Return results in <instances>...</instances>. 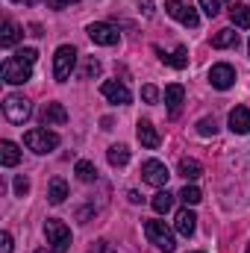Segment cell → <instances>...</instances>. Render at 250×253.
Wrapping results in <instances>:
<instances>
[{
	"label": "cell",
	"instance_id": "obj_1",
	"mask_svg": "<svg viewBox=\"0 0 250 253\" xmlns=\"http://www.w3.org/2000/svg\"><path fill=\"white\" fill-rule=\"evenodd\" d=\"M24 144H27L33 153H50V150H56V147H59V135H56V132H50L47 126H36V129H27Z\"/></svg>",
	"mask_w": 250,
	"mask_h": 253
},
{
	"label": "cell",
	"instance_id": "obj_2",
	"mask_svg": "<svg viewBox=\"0 0 250 253\" xmlns=\"http://www.w3.org/2000/svg\"><path fill=\"white\" fill-rule=\"evenodd\" d=\"M144 236L150 245H156L162 253H174L177 251V242H174V233L165 227V221H147L144 224Z\"/></svg>",
	"mask_w": 250,
	"mask_h": 253
},
{
	"label": "cell",
	"instance_id": "obj_3",
	"mask_svg": "<svg viewBox=\"0 0 250 253\" xmlns=\"http://www.w3.org/2000/svg\"><path fill=\"white\" fill-rule=\"evenodd\" d=\"M0 74H3V83H9V85H21V83H27L30 77H33V62H27V59H21V56H9L3 68H0Z\"/></svg>",
	"mask_w": 250,
	"mask_h": 253
},
{
	"label": "cell",
	"instance_id": "obj_4",
	"mask_svg": "<svg viewBox=\"0 0 250 253\" xmlns=\"http://www.w3.org/2000/svg\"><path fill=\"white\" fill-rule=\"evenodd\" d=\"M3 115H6V121H12V124H27L30 115H33V106H30V100L21 97V94H6V97H3Z\"/></svg>",
	"mask_w": 250,
	"mask_h": 253
},
{
	"label": "cell",
	"instance_id": "obj_5",
	"mask_svg": "<svg viewBox=\"0 0 250 253\" xmlns=\"http://www.w3.org/2000/svg\"><path fill=\"white\" fill-rule=\"evenodd\" d=\"M44 236H47V245L56 253H65L71 248V230L65 227L62 221H56V218H47L44 221Z\"/></svg>",
	"mask_w": 250,
	"mask_h": 253
},
{
	"label": "cell",
	"instance_id": "obj_6",
	"mask_svg": "<svg viewBox=\"0 0 250 253\" xmlns=\"http://www.w3.org/2000/svg\"><path fill=\"white\" fill-rule=\"evenodd\" d=\"M74 65H77V50H74L71 44L56 47V53H53V80H56V83H65V80L71 77Z\"/></svg>",
	"mask_w": 250,
	"mask_h": 253
},
{
	"label": "cell",
	"instance_id": "obj_7",
	"mask_svg": "<svg viewBox=\"0 0 250 253\" xmlns=\"http://www.w3.org/2000/svg\"><path fill=\"white\" fill-rule=\"evenodd\" d=\"M165 12H168L174 21H180L183 27H191V30L200 24V15H197V9H194L188 0H168V3H165Z\"/></svg>",
	"mask_w": 250,
	"mask_h": 253
},
{
	"label": "cell",
	"instance_id": "obj_8",
	"mask_svg": "<svg viewBox=\"0 0 250 253\" xmlns=\"http://www.w3.org/2000/svg\"><path fill=\"white\" fill-rule=\"evenodd\" d=\"M88 39L94 42V44H103V47H115L118 42H121V33L112 27V24H106V21H94V24H88Z\"/></svg>",
	"mask_w": 250,
	"mask_h": 253
},
{
	"label": "cell",
	"instance_id": "obj_9",
	"mask_svg": "<svg viewBox=\"0 0 250 253\" xmlns=\"http://www.w3.org/2000/svg\"><path fill=\"white\" fill-rule=\"evenodd\" d=\"M168 168H165V162H159V159H147V162H141V180L147 183V186H156V189H162V186H168Z\"/></svg>",
	"mask_w": 250,
	"mask_h": 253
},
{
	"label": "cell",
	"instance_id": "obj_10",
	"mask_svg": "<svg viewBox=\"0 0 250 253\" xmlns=\"http://www.w3.org/2000/svg\"><path fill=\"white\" fill-rule=\"evenodd\" d=\"M209 83H212V88H218V91H227V88H233V83H236V68L227 62H218L209 68Z\"/></svg>",
	"mask_w": 250,
	"mask_h": 253
},
{
	"label": "cell",
	"instance_id": "obj_11",
	"mask_svg": "<svg viewBox=\"0 0 250 253\" xmlns=\"http://www.w3.org/2000/svg\"><path fill=\"white\" fill-rule=\"evenodd\" d=\"M100 94H103L109 103H118V106H126V103L132 100L129 88H126L124 83H118V80H106V83L100 85Z\"/></svg>",
	"mask_w": 250,
	"mask_h": 253
},
{
	"label": "cell",
	"instance_id": "obj_12",
	"mask_svg": "<svg viewBox=\"0 0 250 253\" xmlns=\"http://www.w3.org/2000/svg\"><path fill=\"white\" fill-rule=\"evenodd\" d=\"M135 135H138V141H141V147H147V150H156L159 147V132H156V126L150 124V121H138L135 126Z\"/></svg>",
	"mask_w": 250,
	"mask_h": 253
},
{
	"label": "cell",
	"instance_id": "obj_13",
	"mask_svg": "<svg viewBox=\"0 0 250 253\" xmlns=\"http://www.w3.org/2000/svg\"><path fill=\"white\" fill-rule=\"evenodd\" d=\"M165 103H168V112H171V115H180V109H183V103H186V88H183L180 83H171V85L165 88Z\"/></svg>",
	"mask_w": 250,
	"mask_h": 253
},
{
	"label": "cell",
	"instance_id": "obj_14",
	"mask_svg": "<svg viewBox=\"0 0 250 253\" xmlns=\"http://www.w3.org/2000/svg\"><path fill=\"white\" fill-rule=\"evenodd\" d=\"M230 129H233L236 135H248L250 132V109L248 106H236V109L230 112Z\"/></svg>",
	"mask_w": 250,
	"mask_h": 253
},
{
	"label": "cell",
	"instance_id": "obj_15",
	"mask_svg": "<svg viewBox=\"0 0 250 253\" xmlns=\"http://www.w3.org/2000/svg\"><path fill=\"white\" fill-rule=\"evenodd\" d=\"M174 227H177V233H180V236H194V230H197V215H194V212H191V209H180V212H177V224H174Z\"/></svg>",
	"mask_w": 250,
	"mask_h": 253
},
{
	"label": "cell",
	"instance_id": "obj_16",
	"mask_svg": "<svg viewBox=\"0 0 250 253\" xmlns=\"http://www.w3.org/2000/svg\"><path fill=\"white\" fill-rule=\"evenodd\" d=\"M21 36H24V30L18 27V24H12V21H3V30H0V47H15L18 42H21Z\"/></svg>",
	"mask_w": 250,
	"mask_h": 253
},
{
	"label": "cell",
	"instance_id": "obj_17",
	"mask_svg": "<svg viewBox=\"0 0 250 253\" xmlns=\"http://www.w3.org/2000/svg\"><path fill=\"white\" fill-rule=\"evenodd\" d=\"M212 47H218V50H224V47H239V33H236L233 27L218 30V33L212 36Z\"/></svg>",
	"mask_w": 250,
	"mask_h": 253
},
{
	"label": "cell",
	"instance_id": "obj_18",
	"mask_svg": "<svg viewBox=\"0 0 250 253\" xmlns=\"http://www.w3.org/2000/svg\"><path fill=\"white\" fill-rule=\"evenodd\" d=\"M42 121L50 126V124H65L68 121V109H65L62 103H47L44 106V112H42Z\"/></svg>",
	"mask_w": 250,
	"mask_h": 253
},
{
	"label": "cell",
	"instance_id": "obj_19",
	"mask_svg": "<svg viewBox=\"0 0 250 253\" xmlns=\"http://www.w3.org/2000/svg\"><path fill=\"white\" fill-rule=\"evenodd\" d=\"M0 162H3L6 168H15V165L21 162V150H18L15 141H0Z\"/></svg>",
	"mask_w": 250,
	"mask_h": 253
},
{
	"label": "cell",
	"instance_id": "obj_20",
	"mask_svg": "<svg viewBox=\"0 0 250 253\" xmlns=\"http://www.w3.org/2000/svg\"><path fill=\"white\" fill-rule=\"evenodd\" d=\"M65 197H68V183H65L62 177H53L50 186H47V200L53 206H59V203H65Z\"/></svg>",
	"mask_w": 250,
	"mask_h": 253
},
{
	"label": "cell",
	"instance_id": "obj_21",
	"mask_svg": "<svg viewBox=\"0 0 250 253\" xmlns=\"http://www.w3.org/2000/svg\"><path fill=\"white\" fill-rule=\"evenodd\" d=\"M106 159H109L112 168H124L126 162H129V147H126V144H112V147L106 150Z\"/></svg>",
	"mask_w": 250,
	"mask_h": 253
},
{
	"label": "cell",
	"instance_id": "obj_22",
	"mask_svg": "<svg viewBox=\"0 0 250 253\" xmlns=\"http://www.w3.org/2000/svg\"><path fill=\"white\" fill-rule=\"evenodd\" d=\"M150 206H153V212H159V215H165L171 206H174V194L168 189H162V191H156L153 194V200H150Z\"/></svg>",
	"mask_w": 250,
	"mask_h": 253
},
{
	"label": "cell",
	"instance_id": "obj_23",
	"mask_svg": "<svg viewBox=\"0 0 250 253\" xmlns=\"http://www.w3.org/2000/svg\"><path fill=\"white\" fill-rule=\"evenodd\" d=\"M230 18H233V24H236V27L250 30V6H245V3H233Z\"/></svg>",
	"mask_w": 250,
	"mask_h": 253
},
{
	"label": "cell",
	"instance_id": "obj_24",
	"mask_svg": "<svg viewBox=\"0 0 250 253\" xmlns=\"http://www.w3.org/2000/svg\"><path fill=\"white\" fill-rule=\"evenodd\" d=\"M177 171H180V177H186V180H197V177H200V174H203V165H200V162H197V159H180V168H177Z\"/></svg>",
	"mask_w": 250,
	"mask_h": 253
},
{
	"label": "cell",
	"instance_id": "obj_25",
	"mask_svg": "<svg viewBox=\"0 0 250 253\" xmlns=\"http://www.w3.org/2000/svg\"><path fill=\"white\" fill-rule=\"evenodd\" d=\"M74 171H77V177H80L83 183H94V180H97V168H94L88 159H80Z\"/></svg>",
	"mask_w": 250,
	"mask_h": 253
},
{
	"label": "cell",
	"instance_id": "obj_26",
	"mask_svg": "<svg viewBox=\"0 0 250 253\" xmlns=\"http://www.w3.org/2000/svg\"><path fill=\"white\" fill-rule=\"evenodd\" d=\"M162 62H168L171 68H186L188 65V50L186 47H177L171 56H162Z\"/></svg>",
	"mask_w": 250,
	"mask_h": 253
},
{
	"label": "cell",
	"instance_id": "obj_27",
	"mask_svg": "<svg viewBox=\"0 0 250 253\" xmlns=\"http://www.w3.org/2000/svg\"><path fill=\"white\" fill-rule=\"evenodd\" d=\"M180 200H183L186 206H197V203L203 200V194H200V189H197V186H186V189L180 191Z\"/></svg>",
	"mask_w": 250,
	"mask_h": 253
},
{
	"label": "cell",
	"instance_id": "obj_28",
	"mask_svg": "<svg viewBox=\"0 0 250 253\" xmlns=\"http://www.w3.org/2000/svg\"><path fill=\"white\" fill-rule=\"evenodd\" d=\"M197 132H200V135H215V132H218L215 118H200V121H197Z\"/></svg>",
	"mask_w": 250,
	"mask_h": 253
},
{
	"label": "cell",
	"instance_id": "obj_29",
	"mask_svg": "<svg viewBox=\"0 0 250 253\" xmlns=\"http://www.w3.org/2000/svg\"><path fill=\"white\" fill-rule=\"evenodd\" d=\"M200 9H203V15L215 18V15L221 12V0H200Z\"/></svg>",
	"mask_w": 250,
	"mask_h": 253
},
{
	"label": "cell",
	"instance_id": "obj_30",
	"mask_svg": "<svg viewBox=\"0 0 250 253\" xmlns=\"http://www.w3.org/2000/svg\"><path fill=\"white\" fill-rule=\"evenodd\" d=\"M27 191H30V180L24 174H18L15 177V197H27Z\"/></svg>",
	"mask_w": 250,
	"mask_h": 253
},
{
	"label": "cell",
	"instance_id": "obj_31",
	"mask_svg": "<svg viewBox=\"0 0 250 253\" xmlns=\"http://www.w3.org/2000/svg\"><path fill=\"white\" fill-rule=\"evenodd\" d=\"M97 74H100V62H97V59L91 56V59L85 62V68H83V77L88 80V77H97Z\"/></svg>",
	"mask_w": 250,
	"mask_h": 253
},
{
	"label": "cell",
	"instance_id": "obj_32",
	"mask_svg": "<svg viewBox=\"0 0 250 253\" xmlns=\"http://www.w3.org/2000/svg\"><path fill=\"white\" fill-rule=\"evenodd\" d=\"M141 97H144V103H156L159 100V88L156 85H144L141 88Z\"/></svg>",
	"mask_w": 250,
	"mask_h": 253
},
{
	"label": "cell",
	"instance_id": "obj_33",
	"mask_svg": "<svg viewBox=\"0 0 250 253\" xmlns=\"http://www.w3.org/2000/svg\"><path fill=\"white\" fill-rule=\"evenodd\" d=\"M0 253H12V233H0Z\"/></svg>",
	"mask_w": 250,
	"mask_h": 253
},
{
	"label": "cell",
	"instance_id": "obj_34",
	"mask_svg": "<svg viewBox=\"0 0 250 253\" xmlns=\"http://www.w3.org/2000/svg\"><path fill=\"white\" fill-rule=\"evenodd\" d=\"M135 6H138V9H141V12H144L147 18L153 15V3H150V0H135Z\"/></svg>",
	"mask_w": 250,
	"mask_h": 253
},
{
	"label": "cell",
	"instance_id": "obj_35",
	"mask_svg": "<svg viewBox=\"0 0 250 253\" xmlns=\"http://www.w3.org/2000/svg\"><path fill=\"white\" fill-rule=\"evenodd\" d=\"M97 253H115V248H112L106 239H100V242H97Z\"/></svg>",
	"mask_w": 250,
	"mask_h": 253
},
{
	"label": "cell",
	"instance_id": "obj_36",
	"mask_svg": "<svg viewBox=\"0 0 250 253\" xmlns=\"http://www.w3.org/2000/svg\"><path fill=\"white\" fill-rule=\"evenodd\" d=\"M47 3H50L53 9H65V6H74L77 0H47Z\"/></svg>",
	"mask_w": 250,
	"mask_h": 253
},
{
	"label": "cell",
	"instance_id": "obj_37",
	"mask_svg": "<svg viewBox=\"0 0 250 253\" xmlns=\"http://www.w3.org/2000/svg\"><path fill=\"white\" fill-rule=\"evenodd\" d=\"M126 197H129V203H141V194H138V191H129Z\"/></svg>",
	"mask_w": 250,
	"mask_h": 253
},
{
	"label": "cell",
	"instance_id": "obj_38",
	"mask_svg": "<svg viewBox=\"0 0 250 253\" xmlns=\"http://www.w3.org/2000/svg\"><path fill=\"white\" fill-rule=\"evenodd\" d=\"M24 3H27V6H33V3H39V0H24Z\"/></svg>",
	"mask_w": 250,
	"mask_h": 253
},
{
	"label": "cell",
	"instance_id": "obj_39",
	"mask_svg": "<svg viewBox=\"0 0 250 253\" xmlns=\"http://www.w3.org/2000/svg\"><path fill=\"white\" fill-rule=\"evenodd\" d=\"M36 253H56V251H44V248H42V251H36Z\"/></svg>",
	"mask_w": 250,
	"mask_h": 253
},
{
	"label": "cell",
	"instance_id": "obj_40",
	"mask_svg": "<svg viewBox=\"0 0 250 253\" xmlns=\"http://www.w3.org/2000/svg\"><path fill=\"white\" fill-rule=\"evenodd\" d=\"M245 253H250V245H248V251H245Z\"/></svg>",
	"mask_w": 250,
	"mask_h": 253
},
{
	"label": "cell",
	"instance_id": "obj_41",
	"mask_svg": "<svg viewBox=\"0 0 250 253\" xmlns=\"http://www.w3.org/2000/svg\"><path fill=\"white\" fill-rule=\"evenodd\" d=\"M194 253H200V251H194Z\"/></svg>",
	"mask_w": 250,
	"mask_h": 253
}]
</instances>
